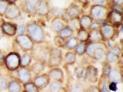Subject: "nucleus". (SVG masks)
Returning a JSON list of instances; mask_svg holds the SVG:
<instances>
[{"label":"nucleus","instance_id":"8","mask_svg":"<svg viewBox=\"0 0 123 92\" xmlns=\"http://www.w3.org/2000/svg\"><path fill=\"white\" fill-rule=\"evenodd\" d=\"M83 11L82 9L76 4H72L69 5L66 9L65 14L61 17L62 19L65 22L67 20L72 17H80L82 14Z\"/></svg>","mask_w":123,"mask_h":92},{"label":"nucleus","instance_id":"35","mask_svg":"<svg viewBox=\"0 0 123 92\" xmlns=\"http://www.w3.org/2000/svg\"><path fill=\"white\" fill-rule=\"evenodd\" d=\"M49 90L50 92H61L63 89L62 83L57 81H54L49 83Z\"/></svg>","mask_w":123,"mask_h":92},{"label":"nucleus","instance_id":"3","mask_svg":"<svg viewBox=\"0 0 123 92\" xmlns=\"http://www.w3.org/2000/svg\"><path fill=\"white\" fill-rule=\"evenodd\" d=\"M51 47L43 43L34 45L31 49V56L36 61L44 63L47 66L48 62Z\"/></svg>","mask_w":123,"mask_h":92},{"label":"nucleus","instance_id":"29","mask_svg":"<svg viewBox=\"0 0 123 92\" xmlns=\"http://www.w3.org/2000/svg\"><path fill=\"white\" fill-rule=\"evenodd\" d=\"M40 0H25V5L26 10L31 14H35L36 7Z\"/></svg>","mask_w":123,"mask_h":92},{"label":"nucleus","instance_id":"18","mask_svg":"<svg viewBox=\"0 0 123 92\" xmlns=\"http://www.w3.org/2000/svg\"><path fill=\"white\" fill-rule=\"evenodd\" d=\"M5 13L7 18L9 19H14L20 15V11L16 5L12 4L8 5Z\"/></svg>","mask_w":123,"mask_h":92},{"label":"nucleus","instance_id":"50","mask_svg":"<svg viewBox=\"0 0 123 92\" xmlns=\"http://www.w3.org/2000/svg\"><path fill=\"white\" fill-rule=\"evenodd\" d=\"M3 60V54L0 52V63H2Z\"/></svg>","mask_w":123,"mask_h":92},{"label":"nucleus","instance_id":"37","mask_svg":"<svg viewBox=\"0 0 123 92\" xmlns=\"http://www.w3.org/2000/svg\"><path fill=\"white\" fill-rule=\"evenodd\" d=\"M11 45L10 40L6 38H1L0 39V49L3 51H7Z\"/></svg>","mask_w":123,"mask_h":92},{"label":"nucleus","instance_id":"24","mask_svg":"<svg viewBox=\"0 0 123 92\" xmlns=\"http://www.w3.org/2000/svg\"><path fill=\"white\" fill-rule=\"evenodd\" d=\"M79 21L81 28L89 30L93 20L89 15H84L80 18Z\"/></svg>","mask_w":123,"mask_h":92},{"label":"nucleus","instance_id":"16","mask_svg":"<svg viewBox=\"0 0 123 92\" xmlns=\"http://www.w3.org/2000/svg\"><path fill=\"white\" fill-rule=\"evenodd\" d=\"M47 73L51 79L63 83L64 80V72L59 67L50 68Z\"/></svg>","mask_w":123,"mask_h":92},{"label":"nucleus","instance_id":"15","mask_svg":"<svg viewBox=\"0 0 123 92\" xmlns=\"http://www.w3.org/2000/svg\"><path fill=\"white\" fill-rule=\"evenodd\" d=\"M50 9L49 3L44 0H40L36 7L35 14L41 17L47 16Z\"/></svg>","mask_w":123,"mask_h":92},{"label":"nucleus","instance_id":"4","mask_svg":"<svg viewBox=\"0 0 123 92\" xmlns=\"http://www.w3.org/2000/svg\"><path fill=\"white\" fill-rule=\"evenodd\" d=\"M108 12L106 6L93 5L90 9L89 16L93 21L102 23L106 21Z\"/></svg>","mask_w":123,"mask_h":92},{"label":"nucleus","instance_id":"6","mask_svg":"<svg viewBox=\"0 0 123 92\" xmlns=\"http://www.w3.org/2000/svg\"><path fill=\"white\" fill-rule=\"evenodd\" d=\"M99 29L104 41L112 40L117 35V28H116L108 23L102 24Z\"/></svg>","mask_w":123,"mask_h":92},{"label":"nucleus","instance_id":"23","mask_svg":"<svg viewBox=\"0 0 123 92\" xmlns=\"http://www.w3.org/2000/svg\"><path fill=\"white\" fill-rule=\"evenodd\" d=\"M89 40L91 41H104L99 29H91L89 30Z\"/></svg>","mask_w":123,"mask_h":92},{"label":"nucleus","instance_id":"46","mask_svg":"<svg viewBox=\"0 0 123 92\" xmlns=\"http://www.w3.org/2000/svg\"><path fill=\"white\" fill-rule=\"evenodd\" d=\"M26 30V27L24 25H21L18 28V29H17V31L18 34H24Z\"/></svg>","mask_w":123,"mask_h":92},{"label":"nucleus","instance_id":"11","mask_svg":"<svg viewBox=\"0 0 123 92\" xmlns=\"http://www.w3.org/2000/svg\"><path fill=\"white\" fill-rule=\"evenodd\" d=\"M18 44L24 51L31 50L35 43L28 35L18 34L16 37Z\"/></svg>","mask_w":123,"mask_h":92},{"label":"nucleus","instance_id":"25","mask_svg":"<svg viewBox=\"0 0 123 92\" xmlns=\"http://www.w3.org/2000/svg\"><path fill=\"white\" fill-rule=\"evenodd\" d=\"M45 66L46 65L44 63L36 61L31 65V70L36 75H40L44 71Z\"/></svg>","mask_w":123,"mask_h":92},{"label":"nucleus","instance_id":"34","mask_svg":"<svg viewBox=\"0 0 123 92\" xmlns=\"http://www.w3.org/2000/svg\"><path fill=\"white\" fill-rule=\"evenodd\" d=\"M86 46V42H79L74 49V52H75L76 55L79 56H81L85 54Z\"/></svg>","mask_w":123,"mask_h":92},{"label":"nucleus","instance_id":"20","mask_svg":"<svg viewBox=\"0 0 123 92\" xmlns=\"http://www.w3.org/2000/svg\"><path fill=\"white\" fill-rule=\"evenodd\" d=\"M108 78L110 82H115L117 84L123 82L122 73L120 70L117 69H112Z\"/></svg>","mask_w":123,"mask_h":92},{"label":"nucleus","instance_id":"1","mask_svg":"<svg viewBox=\"0 0 123 92\" xmlns=\"http://www.w3.org/2000/svg\"><path fill=\"white\" fill-rule=\"evenodd\" d=\"M86 43V54L98 62L103 63L106 61L108 47L105 43L103 41H91L89 40Z\"/></svg>","mask_w":123,"mask_h":92},{"label":"nucleus","instance_id":"51","mask_svg":"<svg viewBox=\"0 0 123 92\" xmlns=\"http://www.w3.org/2000/svg\"><path fill=\"white\" fill-rule=\"evenodd\" d=\"M2 35H3L2 30L1 28L0 27V39L2 37Z\"/></svg>","mask_w":123,"mask_h":92},{"label":"nucleus","instance_id":"9","mask_svg":"<svg viewBox=\"0 0 123 92\" xmlns=\"http://www.w3.org/2000/svg\"><path fill=\"white\" fill-rule=\"evenodd\" d=\"M121 49L117 45L112 46L106 53V61L109 63H116L120 61Z\"/></svg>","mask_w":123,"mask_h":92},{"label":"nucleus","instance_id":"43","mask_svg":"<svg viewBox=\"0 0 123 92\" xmlns=\"http://www.w3.org/2000/svg\"><path fill=\"white\" fill-rule=\"evenodd\" d=\"M7 86V81L4 78H0V90H5Z\"/></svg>","mask_w":123,"mask_h":92},{"label":"nucleus","instance_id":"7","mask_svg":"<svg viewBox=\"0 0 123 92\" xmlns=\"http://www.w3.org/2000/svg\"><path fill=\"white\" fill-rule=\"evenodd\" d=\"M123 13L113 10L108 12L106 21L116 28H118L123 23Z\"/></svg>","mask_w":123,"mask_h":92},{"label":"nucleus","instance_id":"36","mask_svg":"<svg viewBox=\"0 0 123 92\" xmlns=\"http://www.w3.org/2000/svg\"><path fill=\"white\" fill-rule=\"evenodd\" d=\"M32 57L31 55L28 53H25L23 55L22 57L20 59V63L21 67H26L28 66L31 62Z\"/></svg>","mask_w":123,"mask_h":92},{"label":"nucleus","instance_id":"27","mask_svg":"<svg viewBox=\"0 0 123 92\" xmlns=\"http://www.w3.org/2000/svg\"><path fill=\"white\" fill-rule=\"evenodd\" d=\"M49 4L52 7L67 9L69 6V0H50Z\"/></svg>","mask_w":123,"mask_h":92},{"label":"nucleus","instance_id":"10","mask_svg":"<svg viewBox=\"0 0 123 92\" xmlns=\"http://www.w3.org/2000/svg\"><path fill=\"white\" fill-rule=\"evenodd\" d=\"M70 73L69 78L67 79V90L70 92H84L86 91V89L84 86L83 82L79 81L75 79L73 76H71Z\"/></svg>","mask_w":123,"mask_h":92},{"label":"nucleus","instance_id":"40","mask_svg":"<svg viewBox=\"0 0 123 92\" xmlns=\"http://www.w3.org/2000/svg\"><path fill=\"white\" fill-rule=\"evenodd\" d=\"M103 63V65L102 69L101 75L108 77V75H109L111 72V70L112 69V66L110 64V63L106 61Z\"/></svg>","mask_w":123,"mask_h":92},{"label":"nucleus","instance_id":"47","mask_svg":"<svg viewBox=\"0 0 123 92\" xmlns=\"http://www.w3.org/2000/svg\"><path fill=\"white\" fill-rule=\"evenodd\" d=\"M86 91H88V92H99L97 86H92L90 87L87 90H86Z\"/></svg>","mask_w":123,"mask_h":92},{"label":"nucleus","instance_id":"48","mask_svg":"<svg viewBox=\"0 0 123 92\" xmlns=\"http://www.w3.org/2000/svg\"><path fill=\"white\" fill-rule=\"evenodd\" d=\"M123 0H114V2H115L116 4L119 5L121 6L123 3Z\"/></svg>","mask_w":123,"mask_h":92},{"label":"nucleus","instance_id":"39","mask_svg":"<svg viewBox=\"0 0 123 92\" xmlns=\"http://www.w3.org/2000/svg\"><path fill=\"white\" fill-rule=\"evenodd\" d=\"M24 89L26 92H39L38 88L35 85L33 82H26L24 84Z\"/></svg>","mask_w":123,"mask_h":92},{"label":"nucleus","instance_id":"5","mask_svg":"<svg viewBox=\"0 0 123 92\" xmlns=\"http://www.w3.org/2000/svg\"><path fill=\"white\" fill-rule=\"evenodd\" d=\"M64 60L63 53L59 48L51 47L49 58L47 66L50 69L59 67Z\"/></svg>","mask_w":123,"mask_h":92},{"label":"nucleus","instance_id":"28","mask_svg":"<svg viewBox=\"0 0 123 92\" xmlns=\"http://www.w3.org/2000/svg\"><path fill=\"white\" fill-rule=\"evenodd\" d=\"M79 42L76 36H73L66 40L65 49L67 50H73Z\"/></svg>","mask_w":123,"mask_h":92},{"label":"nucleus","instance_id":"38","mask_svg":"<svg viewBox=\"0 0 123 92\" xmlns=\"http://www.w3.org/2000/svg\"><path fill=\"white\" fill-rule=\"evenodd\" d=\"M66 40L59 35H56L54 38V43L58 48H65Z\"/></svg>","mask_w":123,"mask_h":92},{"label":"nucleus","instance_id":"41","mask_svg":"<svg viewBox=\"0 0 123 92\" xmlns=\"http://www.w3.org/2000/svg\"><path fill=\"white\" fill-rule=\"evenodd\" d=\"M9 90L10 92H20L21 90V86L18 82L12 81L9 86Z\"/></svg>","mask_w":123,"mask_h":92},{"label":"nucleus","instance_id":"52","mask_svg":"<svg viewBox=\"0 0 123 92\" xmlns=\"http://www.w3.org/2000/svg\"><path fill=\"white\" fill-rule=\"evenodd\" d=\"M16 0H6V1H8V2H11V3H13L14 2H15Z\"/></svg>","mask_w":123,"mask_h":92},{"label":"nucleus","instance_id":"49","mask_svg":"<svg viewBox=\"0 0 123 92\" xmlns=\"http://www.w3.org/2000/svg\"><path fill=\"white\" fill-rule=\"evenodd\" d=\"M80 3H82L83 4H86L88 2V0H76Z\"/></svg>","mask_w":123,"mask_h":92},{"label":"nucleus","instance_id":"19","mask_svg":"<svg viewBox=\"0 0 123 92\" xmlns=\"http://www.w3.org/2000/svg\"><path fill=\"white\" fill-rule=\"evenodd\" d=\"M65 23L61 18L53 19L50 26L51 30L54 33H58L66 25Z\"/></svg>","mask_w":123,"mask_h":92},{"label":"nucleus","instance_id":"12","mask_svg":"<svg viewBox=\"0 0 123 92\" xmlns=\"http://www.w3.org/2000/svg\"><path fill=\"white\" fill-rule=\"evenodd\" d=\"M51 79L48 73H42L37 75L34 78L33 83L39 90H43L48 86L50 82Z\"/></svg>","mask_w":123,"mask_h":92},{"label":"nucleus","instance_id":"32","mask_svg":"<svg viewBox=\"0 0 123 92\" xmlns=\"http://www.w3.org/2000/svg\"><path fill=\"white\" fill-rule=\"evenodd\" d=\"M3 30L6 34L9 35H14L17 32V27L10 23H5L2 26Z\"/></svg>","mask_w":123,"mask_h":92},{"label":"nucleus","instance_id":"13","mask_svg":"<svg viewBox=\"0 0 123 92\" xmlns=\"http://www.w3.org/2000/svg\"><path fill=\"white\" fill-rule=\"evenodd\" d=\"M98 69L92 64L86 67V80L91 83H95L98 80Z\"/></svg>","mask_w":123,"mask_h":92},{"label":"nucleus","instance_id":"22","mask_svg":"<svg viewBox=\"0 0 123 92\" xmlns=\"http://www.w3.org/2000/svg\"><path fill=\"white\" fill-rule=\"evenodd\" d=\"M18 75L19 80L25 83L28 82L31 79L30 70L25 67H23L18 70Z\"/></svg>","mask_w":123,"mask_h":92},{"label":"nucleus","instance_id":"21","mask_svg":"<svg viewBox=\"0 0 123 92\" xmlns=\"http://www.w3.org/2000/svg\"><path fill=\"white\" fill-rule=\"evenodd\" d=\"M110 81L108 77L101 75L100 78L98 80L97 87L99 92H110L109 89V85Z\"/></svg>","mask_w":123,"mask_h":92},{"label":"nucleus","instance_id":"26","mask_svg":"<svg viewBox=\"0 0 123 92\" xmlns=\"http://www.w3.org/2000/svg\"><path fill=\"white\" fill-rule=\"evenodd\" d=\"M75 31L70 27L66 24L62 30L59 31L57 34L62 38L67 40L70 37L73 36Z\"/></svg>","mask_w":123,"mask_h":92},{"label":"nucleus","instance_id":"31","mask_svg":"<svg viewBox=\"0 0 123 92\" xmlns=\"http://www.w3.org/2000/svg\"><path fill=\"white\" fill-rule=\"evenodd\" d=\"M76 54L74 52L69 51L65 54L64 60L67 65H72L76 63L77 61Z\"/></svg>","mask_w":123,"mask_h":92},{"label":"nucleus","instance_id":"33","mask_svg":"<svg viewBox=\"0 0 123 92\" xmlns=\"http://www.w3.org/2000/svg\"><path fill=\"white\" fill-rule=\"evenodd\" d=\"M76 37L79 42H86L89 38V32L87 29L81 28L77 31Z\"/></svg>","mask_w":123,"mask_h":92},{"label":"nucleus","instance_id":"42","mask_svg":"<svg viewBox=\"0 0 123 92\" xmlns=\"http://www.w3.org/2000/svg\"><path fill=\"white\" fill-rule=\"evenodd\" d=\"M8 6L7 2L6 0H0V14L2 15L6 12Z\"/></svg>","mask_w":123,"mask_h":92},{"label":"nucleus","instance_id":"2","mask_svg":"<svg viewBox=\"0 0 123 92\" xmlns=\"http://www.w3.org/2000/svg\"><path fill=\"white\" fill-rule=\"evenodd\" d=\"M27 35L35 44H41L44 42L45 32L42 25L36 22L29 23L26 27Z\"/></svg>","mask_w":123,"mask_h":92},{"label":"nucleus","instance_id":"14","mask_svg":"<svg viewBox=\"0 0 123 92\" xmlns=\"http://www.w3.org/2000/svg\"><path fill=\"white\" fill-rule=\"evenodd\" d=\"M6 63L7 67L12 70L18 69L20 65V58L16 53H12L6 58Z\"/></svg>","mask_w":123,"mask_h":92},{"label":"nucleus","instance_id":"17","mask_svg":"<svg viewBox=\"0 0 123 92\" xmlns=\"http://www.w3.org/2000/svg\"><path fill=\"white\" fill-rule=\"evenodd\" d=\"M73 77L76 80L82 82L86 80V67L79 65L75 67L73 70Z\"/></svg>","mask_w":123,"mask_h":92},{"label":"nucleus","instance_id":"30","mask_svg":"<svg viewBox=\"0 0 123 92\" xmlns=\"http://www.w3.org/2000/svg\"><path fill=\"white\" fill-rule=\"evenodd\" d=\"M79 20V17H72L68 19L66 23H67L68 26L70 27L75 31H78V30L81 28Z\"/></svg>","mask_w":123,"mask_h":92},{"label":"nucleus","instance_id":"45","mask_svg":"<svg viewBox=\"0 0 123 92\" xmlns=\"http://www.w3.org/2000/svg\"><path fill=\"white\" fill-rule=\"evenodd\" d=\"M93 2L95 5L106 6L107 3L106 0H92Z\"/></svg>","mask_w":123,"mask_h":92},{"label":"nucleus","instance_id":"44","mask_svg":"<svg viewBox=\"0 0 123 92\" xmlns=\"http://www.w3.org/2000/svg\"><path fill=\"white\" fill-rule=\"evenodd\" d=\"M117 83L115 82H110L109 85V89L110 91L116 92L117 89Z\"/></svg>","mask_w":123,"mask_h":92}]
</instances>
